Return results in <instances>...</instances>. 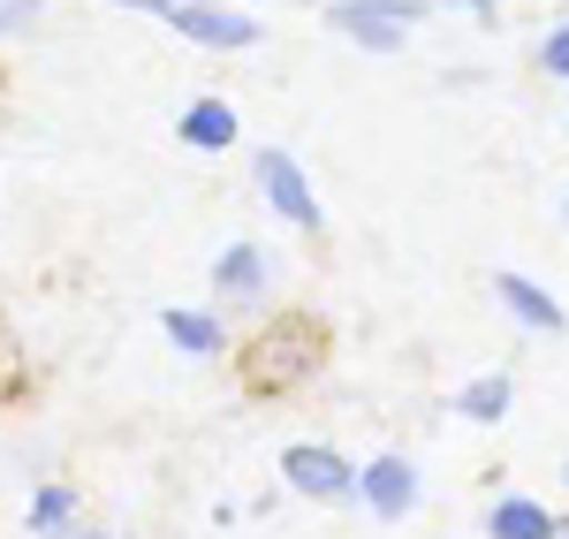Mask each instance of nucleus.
Masks as SVG:
<instances>
[{
    "mask_svg": "<svg viewBox=\"0 0 569 539\" xmlns=\"http://www.w3.org/2000/svg\"><path fill=\"white\" fill-rule=\"evenodd\" d=\"M319 365H327V327L311 312H273L259 335L243 342V380H251L259 396H289Z\"/></svg>",
    "mask_w": 569,
    "mask_h": 539,
    "instance_id": "nucleus-1",
    "label": "nucleus"
},
{
    "mask_svg": "<svg viewBox=\"0 0 569 539\" xmlns=\"http://www.w3.org/2000/svg\"><path fill=\"white\" fill-rule=\"evenodd\" d=\"M433 0H327V31L350 39L357 53H402L410 31L426 23Z\"/></svg>",
    "mask_w": 569,
    "mask_h": 539,
    "instance_id": "nucleus-2",
    "label": "nucleus"
},
{
    "mask_svg": "<svg viewBox=\"0 0 569 539\" xmlns=\"http://www.w3.org/2000/svg\"><path fill=\"white\" fill-rule=\"evenodd\" d=\"M251 182H259V198H266V206H273L289 228H297V236H327V206H319L311 176L297 168V152L259 144V152H251Z\"/></svg>",
    "mask_w": 569,
    "mask_h": 539,
    "instance_id": "nucleus-3",
    "label": "nucleus"
},
{
    "mask_svg": "<svg viewBox=\"0 0 569 539\" xmlns=\"http://www.w3.org/2000/svg\"><path fill=\"white\" fill-rule=\"evenodd\" d=\"M160 23H168L176 39L206 46V53H251V46L266 39L259 16H251V8H236V0H182V8L160 16Z\"/></svg>",
    "mask_w": 569,
    "mask_h": 539,
    "instance_id": "nucleus-4",
    "label": "nucleus"
},
{
    "mask_svg": "<svg viewBox=\"0 0 569 539\" xmlns=\"http://www.w3.org/2000/svg\"><path fill=\"white\" fill-rule=\"evenodd\" d=\"M281 487L297 501H350L357 495V463L327 441H289L281 449Z\"/></svg>",
    "mask_w": 569,
    "mask_h": 539,
    "instance_id": "nucleus-5",
    "label": "nucleus"
},
{
    "mask_svg": "<svg viewBox=\"0 0 569 539\" xmlns=\"http://www.w3.org/2000/svg\"><path fill=\"white\" fill-rule=\"evenodd\" d=\"M418 495H426V479H418V463L410 456H372V463H357V509L365 517H380V525H402L410 509H418Z\"/></svg>",
    "mask_w": 569,
    "mask_h": 539,
    "instance_id": "nucleus-6",
    "label": "nucleus"
},
{
    "mask_svg": "<svg viewBox=\"0 0 569 539\" xmlns=\"http://www.w3.org/2000/svg\"><path fill=\"white\" fill-rule=\"evenodd\" d=\"M213 312L220 305H236V312H251V305H266V289H273V251L266 243H251V236H236L228 251L213 259Z\"/></svg>",
    "mask_w": 569,
    "mask_h": 539,
    "instance_id": "nucleus-7",
    "label": "nucleus"
},
{
    "mask_svg": "<svg viewBox=\"0 0 569 539\" xmlns=\"http://www.w3.org/2000/svg\"><path fill=\"white\" fill-rule=\"evenodd\" d=\"M236 137H243V114H236V99H220V91H198L190 107L176 114V144L182 152H236Z\"/></svg>",
    "mask_w": 569,
    "mask_h": 539,
    "instance_id": "nucleus-8",
    "label": "nucleus"
},
{
    "mask_svg": "<svg viewBox=\"0 0 569 539\" xmlns=\"http://www.w3.org/2000/svg\"><path fill=\"white\" fill-rule=\"evenodd\" d=\"M160 335L176 342L182 358H220V350H228V319H220L213 305H168V312H160Z\"/></svg>",
    "mask_w": 569,
    "mask_h": 539,
    "instance_id": "nucleus-9",
    "label": "nucleus"
},
{
    "mask_svg": "<svg viewBox=\"0 0 569 539\" xmlns=\"http://www.w3.org/2000/svg\"><path fill=\"white\" fill-rule=\"evenodd\" d=\"M493 297H501V312L517 319L525 335H562V327H569L562 305H555L539 281H525V273H493Z\"/></svg>",
    "mask_w": 569,
    "mask_h": 539,
    "instance_id": "nucleus-10",
    "label": "nucleus"
},
{
    "mask_svg": "<svg viewBox=\"0 0 569 539\" xmlns=\"http://www.w3.org/2000/svg\"><path fill=\"white\" fill-rule=\"evenodd\" d=\"M555 532H562V517L539 495H501L486 509V539H555Z\"/></svg>",
    "mask_w": 569,
    "mask_h": 539,
    "instance_id": "nucleus-11",
    "label": "nucleus"
},
{
    "mask_svg": "<svg viewBox=\"0 0 569 539\" xmlns=\"http://www.w3.org/2000/svg\"><path fill=\"white\" fill-rule=\"evenodd\" d=\"M509 396H517V380H509V372H479V380H463V388H456V410H463L471 426H501V418H509Z\"/></svg>",
    "mask_w": 569,
    "mask_h": 539,
    "instance_id": "nucleus-12",
    "label": "nucleus"
},
{
    "mask_svg": "<svg viewBox=\"0 0 569 539\" xmlns=\"http://www.w3.org/2000/svg\"><path fill=\"white\" fill-rule=\"evenodd\" d=\"M77 532V495L69 487H39L31 495V539H69Z\"/></svg>",
    "mask_w": 569,
    "mask_h": 539,
    "instance_id": "nucleus-13",
    "label": "nucleus"
},
{
    "mask_svg": "<svg viewBox=\"0 0 569 539\" xmlns=\"http://www.w3.org/2000/svg\"><path fill=\"white\" fill-rule=\"evenodd\" d=\"M539 77H555V84H569V16L539 39Z\"/></svg>",
    "mask_w": 569,
    "mask_h": 539,
    "instance_id": "nucleus-14",
    "label": "nucleus"
},
{
    "mask_svg": "<svg viewBox=\"0 0 569 539\" xmlns=\"http://www.w3.org/2000/svg\"><path fill=\"white\" fill-rule=\"evenodd\" d=\"M39 16H46V0H0V39H23Z\"/></svg>",
    "mask_w": 569,
    "mask_h": 539,
    "instance_id": "nucleus-15",
    "label": "nucleus"
},
{
    "mask_svg": "<svg viewBox=\"0 0 569 539\" xmlns=\"http://www.w3.org/2000/svg\"><path fill=\"white\" fill-rule=\"evenodd\" d=\"M440 8H456V16H471L479 31H501V0H440Z\"/></svg>",
    "mask_w": 569,
    "mask_h": 539,
    "instance_id": "nucleus-16",
    "label": "nucleus"
},
{
    "mask_svg": "<svg viewBox=\"0 0 569 539\" xmlns=\"http://www.w3.org/2000/svg\"><path fill=\"white\" fill-rule=\"evenodd\" d=\"M16 388H23V365L8 358V335H0V396H16Z\"/></svg>",
    "mask_w": 569,
    "mask_h": 539,
    "instance_id": "nucleus-17",
    "label": "nucleus"
},
{
    "mask_svg": "<svg viewBox=\"0 0 569 539\" xmlns=\"http://www.w3.org/2000/svg\"><path fill=\"white\" fill-rule=\"evenodd\" d=\"M114 8H144V16H168V8H182V0H114Z\"/></svg>",
    "mask_w": 569,
    "mask_h": 539,
    "instance_id": "nucleus-18",
    "label": "nucleus"
},
{
    "mask_svg": "<svg viewBox=\"0 0 569 539\" xmlns=\"http://www.w3.org/2000/svg\"><path fill=\"white\" fill-rule=\"evenodd\" d=\"M69 539H114V532H91V525H77V532H69Z\"/></svg>",
    "mask_w": 569,
    "mask_h": 539,
    "instance_id": "nucleus-19",
    "label": "nucleus"
},
{
    "mask_svg": "<svg viewBox=\"0 0 569 539\" xmlns=\"http://www.w3.org/2000/svg\"><path fill=\"white\" fill-rule=\"evenodd\" d=\"M562 221H569V190H562Z\"/></svg>",
    "mask_w": 569,
    "mask_h": 539,
    "instance_id": "nucleus-20",
    "label": "nucleus"
},
{
    "mask_svg": "<svg viewBox=\"0 0 569 539\" xmlns=\"http://www.w3.org/2000/svg\"><path fill=\"white\" fill-rule=\"evenodd\" d=\"M555 539H569V525H562V532H555Z\"/></svg>",
    "mask_w": 569,
    "mask_h": 539,
    "instance_id": "nucleus-21",
    "label": "nucleus"
},
{
    "mask_svg": "<svg viewBox=\"0 0 569 539\" xmlns=\"http://www.w3.org/2000/svg\"><path fill=\"white\" fill-rule=\"evenodd\" d=\"M259 8H273V0H259Z\"/></svg>",
    "mask_w": 569,
    "mask_h": 539,
    "instance_id": "nucleus-22",
    "label": "nucleus"
},
{
    "mask_svg": "<svg viewBox=\"0 0 569 539\" xmlns=\"http://www.w3.org/2000/svg\"><path fill=\"white\" fill-rule=\"evenodd\" d=\"M562 471H569V463H562Z\"/></svg>",
    "mask_w": 569,
    "mask_h": 539,
    "instance_id": "nucleus-23",
    "label": "nucleus"
}]
</instances>
